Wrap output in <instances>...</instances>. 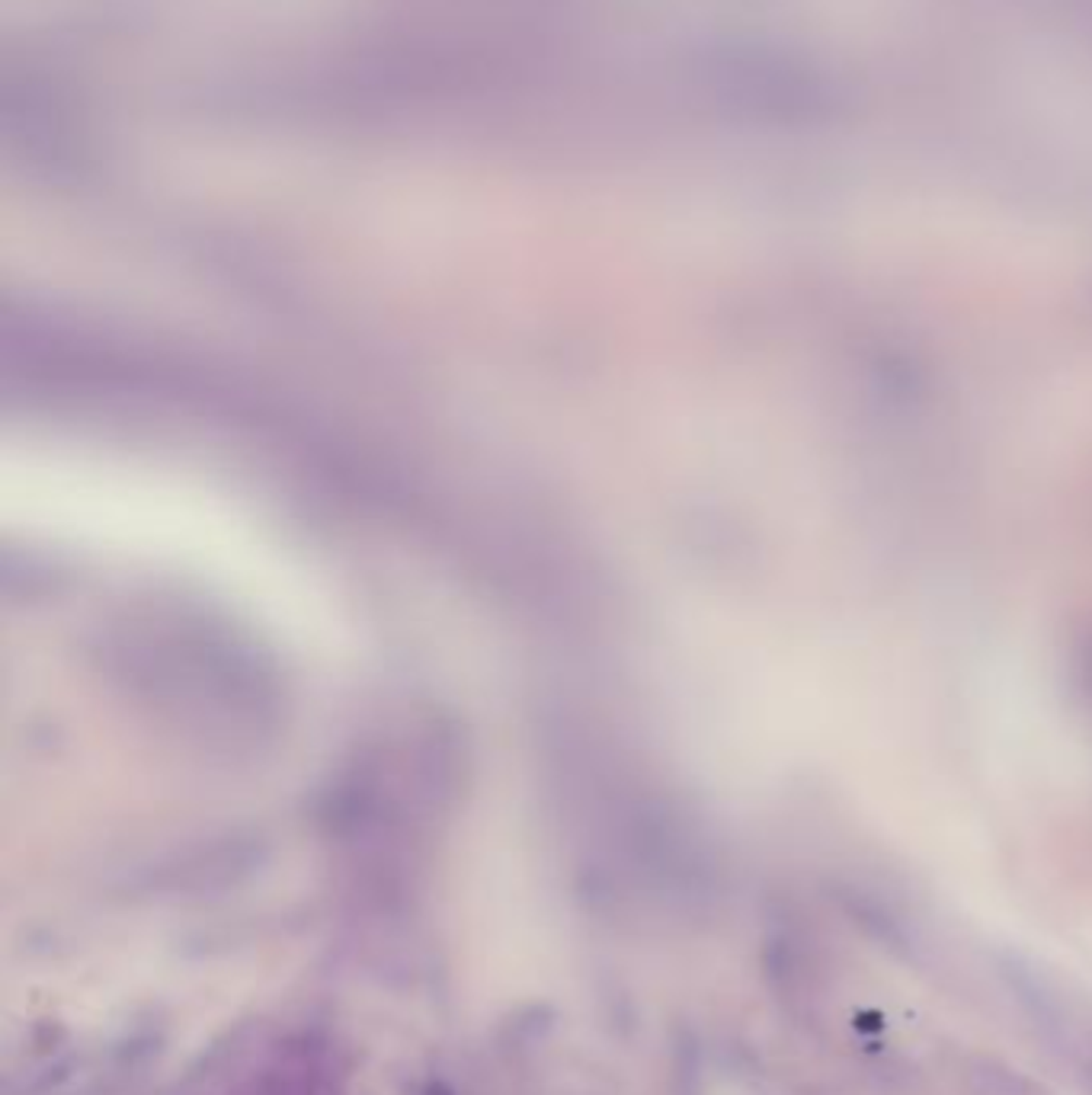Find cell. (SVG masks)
I'll list each match as a JSON object with an SVG mask.
<instances>
[{
    "label": "cell",
    "instance_id": "obj_1",
    "mask_svg": "<svg viewBox=\"0 0 1092 1095\" xmlns=\"http://www.w3.org/2000/svg\"><path fill=\"white\" fill-rule=\"evenodd\" d=\"M856 1025L859 1028H868V1032H871V1028H881V1015L878 1012H865V1015L856 1018Z\"/></svg>",
    "mask_w": 1092,
    "mask_h": 1095
}]
</instances>
